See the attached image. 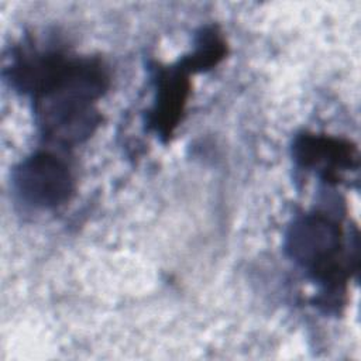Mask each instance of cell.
Masks as SVG:
<instances>
[{"instance_id": "obj_1", "label": "cell", "mask_w": 361, "mask_h": 361, "mask_svg": "<svg viewBox=\"0 0 361 361\" xmlns=\"http://www.w3.org/2000/svg\"><path fill=\"white\" fill-rule=\"evenodd\" d=\"M289 257L326 290H340L345 281L344 241L340 224L323 213H307L288 230Z\"/></svg>"}, {"instance_id": "obj_2", "label": "cell", "mask_w": 361, "mask_h": 361, "mask_svg": "<svg viewBox=\"0 0 361 361\" xmlns=\"http://www.w3.org/2000/svg\"><path fill=\"white\" fill-rule=\"evenodd\" d=\"M18 196L39 209H54L66 203L75 192V179L65 161L51 152H35L13 172Z\"/></svg>"}, {"instance_id": "obj_3", "label": "cell", "mask_w": 361, "mask_h": 361, "mask_svg": "<svg viewBox=\"0 0 361 361\" xmlns=\"http://www.w3.org/2000/svg\"><path fill=\"white\" fill-rule=\"evenodd\" d=\"M34 100L44 135L62 144L82 142L102 121L94 100L76 93L55 92Z\"/></svg>"}, {"instance_id": "obj_4", "label": "cell", "mask_w": 361, "mask_h": 361, "mask_svg": "<svg viewBox=\"0 0 361 361\" xmlns=\"http://www.w3.org/2000/svg\"><path fill=\"white\" fill-rule=\"evenodd\" d=\"M293 157L300 166L319 172L327 180L338 179L341 172L358 165L355 145L322 134L299 135L293 144Z\"/></svg>"}, {"instance_id": "obj_5", "label": "cell", "mask_w": 361, "mask_h": 361, "mask_svg": "<svg viewBox=\"0 0 361 361\" xmlns=\"http://www.w3.org/2000/svg\"><path fill=\"white\" fill-rule=\"evenodd\" d=\"M188 73L183 65L179 63L162 69L158 76L157 97L149 114V124L164 138L171 137L182 120L190 92Z\"/></svg>"}, {"instance_id": "obj_6", "label": "cell", "mask_w": 361, "mask_h": 361, "mask_svg": "<svg viewBox=\"0 0 361 361\" xmlns=\"http://www.w3.org/2000/svg\"><path fill=\"white\" fill-rule=\"evenodd\" d=\"M226 55V42L221 34L213 28H204L199 34L195 51L185 56L180 63L188 72H200L216 66Z\"/></svg>"}]
</instances>
